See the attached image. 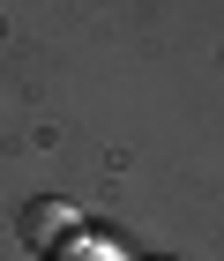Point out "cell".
<instances>
[{"mask_svg":"<svg viewBox=\"0 0 224 261\" xmlns=\"http://www.w3.org/2000/svg\"><path fill=\"white\" fill-rule=\"evenodd\" d=\"M15 239L38 246V254H60L67 239H82V209L60 201V194H45V201H30V209L15 217Z\"/></svg>","mask_w":224,"mask_h":261,"instance_id":"1","label":"cell"},{"mask_svg":"<svg viewBox=\"0 0 224 261\" xmlns=\"http://www.w3.org/2000/svg\"><path fill=\"white\" fill-rule=\"evenodd\" d=\"M53 261H120V254H112L105 239H67V246H60Z\"/></svg>","mask_w":224,"mask_h":261,"instance_id":"2","label":"cell"},{"mask_svg":"<svg viewBox=\"0 0 224 261\" xmlns=\"http://www.w3.org/2000/svg\"><path fill=\"white\" fill-rule=\"evenodd\" d=\"M150 261H164V254H150Z\"/></svg>","mask_w":224,"mask_h":261,"instance_id":"3","label":"cell"}]
</instances>
